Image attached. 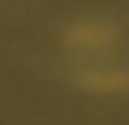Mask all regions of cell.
Returning a JSON list of instances; mask_svg holds the SVG:
<instances>
[{
	"mask_svg": "<svg viewBox=\"0 0 129 125\" xmlns=\"http://www.w3.org/2000/svg\"><path fill=\"white\" fill-rule=\"evenodd\" d=\"M112 43H116V26L103 22V17H86V22H78L64 35V47L73 56H103Z\"/></svg>",
	"mask_w": 129,
	"mask_h": 125,
	"instance_id": "cell-1",
	"label": "cell"
},
{
	"mask_svg": "<svg viewBox=\"0 0 129 125\" xmlns=\"http://www.w3.org/2000/svg\"><path fill=\"white\" fill-rule=\"evenodd\" d=\"M78 82H82L86 91H120V86H129V73H112V69H82V73H78Z\"/></svg>",
	"mask_w": 129,
	"mask_h": 125,
	"instance_id": "cell-2",
	"label": "cell"
}]
</instances>
